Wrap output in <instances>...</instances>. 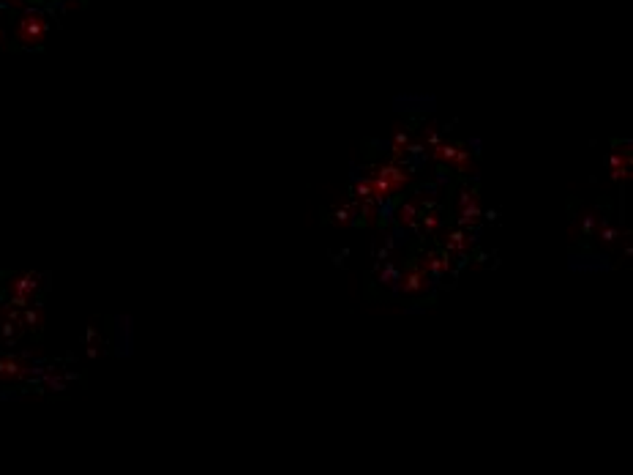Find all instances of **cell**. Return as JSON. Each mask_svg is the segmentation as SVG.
<instances>
[{"mask_svg":"<svg viewBox=\"0 0 633 475\" xmlns=\"http://www.w3.org/2000/svg\"><path fill=\"white\" fill-rule=\"evenodd\" d=\"M44 30H47V25H44V16H38V14H27L19 22V38L27 41V44L38 41L44 36Z\"/></svg>","mask_w":633,"mask_h":475,"instance_id":"6da1fadb","label":"cell"},{"mask_svg":"<svg viewBox=\"0 0 633 475\" xmlns=\"http://www.w3.org/2000/svg\"><path fill=\"white\" fill-rule=\"evenodd\" d=\"M404 281H407V284H404V290H407V292H415V290H421V287H423L426 276H423V273H415V270H413V273H410V276H407Z\"/></svg>","mask_w":633,"mask_h":475,"instance_id":"7a4b0ae2","label":"cell"}]
</instances>
